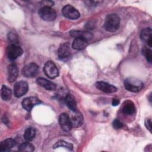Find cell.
<instances>
[{"instance_id": "52a82bcc", "label": "cell", "mask_w": 152, "mask_h": 152, "mask_svg": "<svg viewBox=\"0 0 152 152\" xmlns=\"http://www.w3.org/2000/svg\"><path fill=\"white\" fill-rule=\"evenodd\" d=\"M39 72V66L34 63H30L22 69L23 75L27 78H32L37 75Z\"/></svg>"}, {"instance_id": "484cf974", "label": "cell", "mask_w": 152, "mask_h": 152, "mask_svg": "<svg viewBox=\"0 0 152 152\" xmlns=\"http://www.w3.org/2000/svg\"><path fill=\"white\" fill-rule=\"evenodd\" d=\"M142 54L144 55V56L145 57L147 61L149 62V63H151V50L150 49L144 46L142 49Z\"/></svg>"}, {"instance_id": "4fadbf2b", "label": "cell", "mask_w": 152, "mask_h": 152, "mask_svg": "<svg viewBox=\"0 0 152 152\" xmlns=\"http://www.w3.org/2000/svg\"><path fill=\"white\" fill-rule=\"evenodd\" d=\"M96 87L100 90L107 93H115L117 91V88L114 86L104 81H98L96 83Z\"/></svg>"}, {"instance_id": "44dd1931", "label": "cell", "mask_w": 152, "mask_h": 152, "mask_svg": "<svg viewBox=\"0 0 152 152\" xmlns=\"http://www.w3.org/2000/svg\"><path fill=\"white\" fill-rule=\"evenodd\" d=\"M70 34L71 36L74 37H83L87 39L88 40H90L93 37V35L87 31H78V30H72L70 31Z\"/></svg>"}, {"instance_id": "4316f807", "label": "cell", "mask_w": 152, "mask_h": 152, "mask_svg": "<svg viewBox=\"0 0 152 152\" xmlns=\"http://www.w3.org/2000/svg\"><path fill=\"white\" fill-rule=\"evenodd\" d=\"M112 125L115 129H121V128L123 127L122 123L118 119H115L113 121Z\"/></svg>"}, {"instance_id": "8992f818", "label": "cell", "mask_w": 152, "mask_h": 152, "mask_svg": "<svg viewBox=\"0 0 152 152\" xmlns=\"http://www.w3.org/2000/svg\"><path fill=\"white\" fill-rule=\"evenodd\" d=\"M63 15L71 20H76L80 17V12L71 5H66L62 9Z\"/></svg>"}, {"instance_id": "7c38bea8", "label": "cell", "mask_w": 152, "mask_h": 152, "mask_svg": "<svg viewBox=\"0 0 152 152\" xmlns=\"http://www.w3.org/2000/svg\"><path fill=\"white\" fill-rule=\"evenodd\" d=\"M18 75V68L17 65L12 63L7 67V80L9 82L12 83L16 80Z\"/></svg>"}, {"instance_id": "f1b7e54d", "label": "cell", "mask_w": 152, "mask_h": 152, "mask_svg": "<svg viewBox=\"0 0 152 152\" xmlns=\"http://www.w3.org/2000/svg\"><path fill=\"white\" fill-rule=\"evenodd\" d=\"M151 120L150 119H146L145 122V125L147 127V129H149V131L151 132Z\"/></svg>"}, {"instance_id": "8fae6325", "label": "cell", "mask_w": 152, "mask_h": 152, "mask_svg": "<svg viewBox=\"0 0 152 152\" xmlns=\"http://www.w3.org/2000/svg\"><path fill=\"white\" fill-rule=\"evenodd\" d=\"M41 103V101L36 97H28L23 99L21 104L24 109L30 111L34 106L39 104Z\"/></svg>"}, {"instance_id": "ba28073f", "label": "cell", "mask_w": 152, "mask_h": 152, "mask_svg": "<svg viewBox=\"0 0 152 152\" xmlns=\"http://www.w3.org/2000/svg\"><path fill=\"white\" fill-rule=\"evenodd\" d=\"M71 51L70 45L67 43H64L61 45L58 50V57L60 59L66 61L71 56Z\"/></svg>"}, {"instance_id": "5b68a950", "label": "cell", "mask_w": 152, "mask_h": 152, "mask_svg": "<svg viewBox=\"0 0 152 152\" xmlns=\"http://www.w3.org/2000/svg\"><path fill=\"white\" fill-rule=\"evenodd\" d=\"M23 53L22 48L17 45H10L7 49V55L9 59L14 61L20 56Z\"/></svg>"}, {"instance_id": "9c48e42d", "label": "cell", "mask_w": 152, "mask_h": 152, "mask_svg": "<svg viewBox=\"0 0 152 152\" xmlns=\"http://www.w3.org/2000/svg\"><path fill=\"white\" fill-rule=\"evenodd\" d=\"M28 84L24 81L17 82L14 86V94L15 97H20L24 95L28 91Z\"/></svg>"}, {"instance_id": "603a6c76", "label": "cell", "mask_w": 152, "mask_h": 152, "mask_svg": "<svg viewBox=\"0 0 152 152\" xmlns=\"http://www.w3.org/2000/svg\"><path fill=\"white\" fill-rule=\"evenodd\" d=\"M36 135V130L34 128L30 127L27 128L24 133V138L27 141H32Z\"/></svg>"}, {"instance_id": "d4e9b609", "label": "cell", "mask_w": 152, "mask_h": 152, "mask_svg": "<svg viewBox=\"0 0 152 152\" xmlns=\"http://www.w3.org/2000/svg\"><path fill=\"white\" fill-rule=\"evenodd\" d=\"M53 148H59V147H64L65 148H67L69 150H72L73 148V145L72 144L65 141L64 140H59L58 141H57L53 146Z\"/></svg>"}, {"instance_id": "7402d4cb", "label": "cell", "mask_w": 152, "mask_h": 152, "mask_svg": "<svg viewBox=\"0 0 152 152\" xmlns=\"http://www.w3.org/2000/svg\"><path fill=\"white\" fill-rule=\"evenodd\" d=\"M1 98L5 101H8L11 99L12 96V91L7 86L3 85L1 90Z\"/></svg>"}, {"instance_id": "30bf717a", "label": "cell", "mask_w": 152, "mask_h": 152, "mask_svg": "<svg viewBox=\"0 0 152 152\" xmlns=\"http://www.w3.org/2000/svg\"><path fill=\"white\" fill-rule=\"evenodd\" d=\"M59 123L61 128L65 131H69L72 127V122L69 116L65 113H62L59 117Z\"/></svg>"}, {"instance_id": "6da1fadb", "label": "cell", "mask_w": 152, "mask_h": 152, "mask_svg": "<svg viewBox=\"0 0 152 152\" xmlns=\"http://www.w3.org/2000/svg\"><path fill=\"white\" fill-rule=\"evenodd\" d=\"M120 23V18L116 14H110L106 16L104 23V29L109 32H114L118 30Z\"/></svg>"}, {"instance_id": "83f0119b", "label": "cell", "mask_w": 152, "mask_h": 152, "mask_svg": "<svg viewBox=\"0 0 152 152\" xmlns=\"http://www.w3.org/2000/svg\"><path fill=\"white\" fill-rule=\"evenodd\" d=\"M8 39H9V41L12 42L11 44L17 45V42H18V40H17V38H16L15 34L14 33H9Z\"/></svg>"}, {"instance_id": "5bb4252c", "label": "cell", "mask_w": 152, "mask_h": 152, "mask_svg": "<svg viewBox=\"0 0 152 152\" xmlns=\"http://www.w3.org/2000/svg\"><path fill=\"white\" fill-rule=\"evenodd\" d=\"M88 40L83 37H75L74 40L72 44V48L76 50H81L84 49L87 47L88 45Z\"/></svg>"}, {"instance_id": "9a60e30c", "label": "cell", "mask_w": 152, "mask_h": 152, "mask_svg": "<svg viewBox=\"0 0 152 152\" xmlns=\"http://www.w3.org/2000/svg\"><path fill=\"white\" fill-rule=\"evenodd\" d=\"M37 83L39 85L45 88L47 90L53 91L56 89V84L46 78L39 77L37 79Z\"/></svg>"}, {"instance_id": "f546056e", "label": "cell", "mask_w": 152, "mask_h": 152, "mask_svg": "<svg viewBox=\"0 0 152 152\" xmlns=\"http://www.w3.org/2000/svg\"><path fill=\"white\" fill-rule=\"evenodd\" d=\"M120 103V101L119 99H113L112 100V104L113 106H117L118 104H119V103Z\"/></svg>"}, {"instance_id": "2e32d148", "label": "cell", "mask_w": 152, "mask_h": 152, "mask_svg": "<svg viewBox=\"0 0 152 152\" xmlns=\"http://www.w3.org/2000/svg\"><path fill=\"white\" fill-rule=\"evenodd\" d=\"M73 127H79L83 123V116L78 111H75L70 117Z\"/></svg>"}, {"instance_id": "d6986e66", "label": "cell", "mask_w": 152, "mask_h": 152, "mask_svg": "<svg viewBox=\"0 0 152 152\" xmlns=\"http://www.w3.org/2000/svg\"><path fill=\"white\" fill-rule=\"evenodd\" d=\"M122 112L126 115H132L135 112L134 104L129 100L126 101L122 106Z\"/></svg>"}, {"instance_id": "7a4b0ae2", "label": "cell", "mask_w": 152, "mask_h": 152, "mask_svg": "<svg viewBox=\"0 0 152 152\" xmlns=\"http://www.w3.org/2000/svg\"><path fill=\"white\" fill-rule=\"evenodd\" d=\"M124 86L126 90L131 92H138L144 87L142 81L135 77L126 78L124 81Z\"/></svg>"}, {"instance_id": "cb8c5ba5", "label": "cell", "mask_w": 152, "mask_h": 152, "mask_svg": "<svg viewBox=\"0 0 152 152\" xmlns=\"http://www.w3.org/2000/svg\"><path fill=\"white\" fill-rule=\"evenodd\" d=\"M18 150L21 152H31L34 150V147L31 143L25 142L19 145Z\"/></svg>"}, {"instance_id": "ac0fdd59", "label": "cell", "mask_w": 152, "mask_h": 152, "mask_svg": "<svg viewBox=\"0 0 152 152\" xmlns=\"http://www.w3.org/2000/svg\"><path fill=\"white\" fill-rule=\"evenodd\" d=\"M64 102L66 105L73 112L77 110V102L74 96L71 94H68L64 97Z\"/></svg>"}, {"instance_id": "e0dca14e", "label": "cell", "mask_w": 152, "mask_h": 152, "mask_svg": "<svg viewBox=\"0 0 152 152\" xmlns=\"http://www.w3.org/2000/svg\"><path fill=\"white\" fill-rule=\"evenodd\" d=\"M141 39L146 43L149 47H151V29L150 27L144 28L140 33Z\"/></svg>"}, {"instance_id": "3957f363", "label": "cell", "mask_w": 152, "mask_h": 152, "mask_svg": "<svg viewBox=\"0 0 152 152\" xmlns=\"http://www.w3.org/2000/svg\"><path fill=\"white\" fill-rule=\"evenodd\" d=\"M39 15L42 19L47 21H53L56 17V11L50 7H42L39 11Z\"/></svg>"}, {"instance_id": "ffe728a7", "label": "cell", "mask_w": 152, "mask_h": 152, "mask_svg": "<svg viewBox=\"0 0 152 152\" xmlns=\"http://www.w3.org/2000/svg\"><path fill=\"white\" fill-rule=\"evenodd\" d=\"M15 144V141L12 138H7L3 140L0 144V151H6L12 148Z\"/></svg>"}, {"instance_id": "277c9868", "label": "cell", "mask_w": 152, "mask_h": 152, "mask_svg": "<svg viewBox=\"0 0 152 152\" xmlns=\"http://www.w3.org/2000/svg\"><path fill=\"white\" fill-rule=\"evenodd\" d=\"M43 71L46 76L49 78L54 79L58 77L59 71L55 64L52 61H48L45 63Z\"/></svg>"}]
</instances>
